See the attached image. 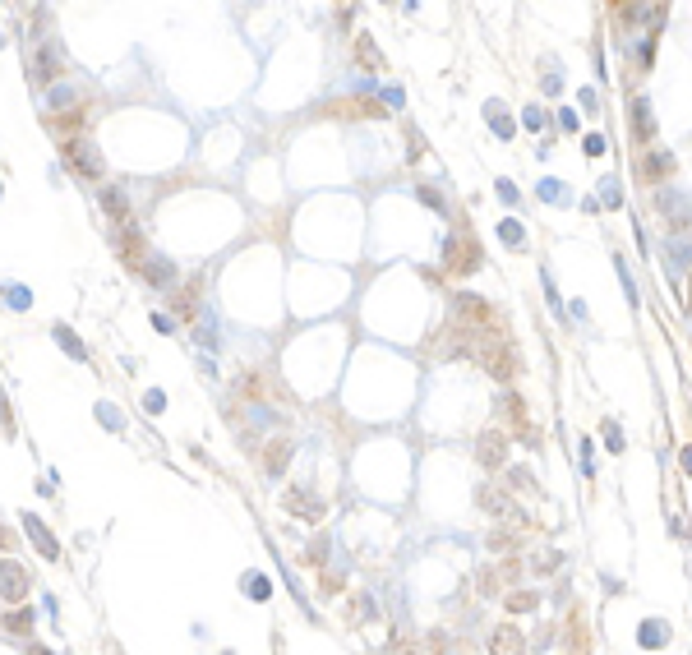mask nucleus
<instances>
[{
    "instance_id": "nucleus-22",
    "label": "nucleus",
    "mask_w": 692,
    "mask_h": 655,
    "mask_svg": "<svg viewBox=\"0 0 692 655\" xmlns=\"http://www.w3.org/2000/svg\"><path fill=\"white\" fill-rule=\"evenodd\" d=\"M536 194L545 198V203H563V198H568V189H563L558 180H540V189H536Z\"/></svg>"
},
{
    "instance_id": "nucleus-32",
    "label": "nucleus",
    "mask_w": 692,
    "mask_h": 655,
    "mask_svg": "<svg viewBox=\"0 0 692 655\" xmlns=\"http://www.w3.org/2000/svg\"><path fill=\"white\" fill-rule=\"evenodd\" d=\"M678 466H683V471L692 475V448H683V453H678Z\"/></svg>"
},
{
    "instance_id": "nucleus-10",
    "label": "nucleus",
    "mask_w": 692,
    "mask_h": 655,
    "mask_svg": "<svg viewBox=\"0 0 692 655\" xmlns=\"http://www.w3.org/2000/svg\"><path fill=\"white\" fill-rule=\"evenodd\" d=\"M286 503H291L295 517H309V521H319V517H323V503L314 499L309 489H291V494H286Z\"/></svg>"
},
{
    "instance_id": "nucleus-28",
    "label": "nucleus",
    "mask_w": 692,
    "mask_h": 655,
    "mask_svg": "<svg viewBox=\"0 0 692 655\" xmlns=\"http://www.w3.org/2000/svg\"><path fill=\"white\" fill-rule=\"evenodd\" d=\"M605 443H609L614 453H623V434H618V425H605Z\"/></svg>"
},
{
    "instance_id": "nucleus-18",
    "label": "nucleus",
    "mask_w": 692,
    "mask_h": 655,
    "mask_svg": "<svg viewBox=\"0 0 692 655\" xmlns=\"http://www.w3.org/2000/svg\"><path fill=\"white\" fill-rule=\"evenodd\" d=\"M600 203H605V208H618V203H623V185H618L614 176L600 180Z\"/></svg>"
},
{
    "instance_id": "nucleus-8",
    "label": "nucleus",
    "mask_w": 692,
    "mask_h": 655,
    "mask_svg": "<svg viewBox=\"0 0 692 655\" xmlns=\"http://www.w3.org/2000/svg\"><path fill=\"white\" fill-rule=\"evenodd\" d=\"M61 56H65V46H61V42H46L42 51H37V65H32V79H37V83H46V79H51L56 70H61Z\"/></svg>"
},
{
    "instance_id": "nucleus-20",
    "label": "nucleus",
    "mask_w": 692,
    "mask_h": 655,
    "mask_svg": "<svg viewBox=\"0 0 692 655\" xmlns=\"http://www.w3.org/2000/svg\"><path fill=\"white\" fill-rule=\"evenodd\" d=\"M669 167H674V162H669V153H656V157H646V180H656V176H669Z\"/></svg>"
},
{
    "instance_id": "nucleus-3",
    "label": "nucleus",
    "mask_w": 692,
    "mask_h": 655,
    "mask_svg": "<svg viewBox=\"0 0 692 655\" xmlns=\"http://www.w3.org/2000/svg\"><path fill=\"white\" fill-rule=\"evenodd\" d=\"M65 153H70L74 171H78V176H88V180H97V176L107 171V162H102V148H97L88 134H74L70 143H65Z\"/></svg>"
},
{
    "instance_id": "nucleus-26",
    "label": "nucleus",
    "mask_w": 692,
    "mask_h": 655,
    "mask_svg": "<svg viewBox=\"0 0 692 655\" xmlns=\"http://www.w3.org/2000/svg\"><path fill=\"white\" fill-rule=\"evenodd\" d=\"M420 203H430L434 213H448V208H443V194H439V189H430V185H420Z\"/></svg>"
},
{
    "instance_id": "nucleus-11",
    "label": "nucleus",
    "mask_w": 692,
    "mask_h": 655,
    "mask_svg": "<svg viewBox=\"0 0 692 655\" xmlns=\"http://www.w3.org/2000/svg\"><path fill=\"white\" fill-rule=\"evenodd\" d=\"M143 273H148V282H153V287H171V282H176V268H171L167 259H157V254H148V259H143Z\"/></svg>"
},
{
    "instance_id": "nucleus-6",
    "label": "nucleus",
    "mask_w": 692,
    "mask_h": 655,
    "mask_svg": "<svg viewBox=\"0 0 692 655\" xmlns=\"http://www.w3.org/2000/svg\"><path fill=\"white\" fill-rule=\"evenodd\" d=\"M490 651L494 655H526V637L517 632V627H494V637H490Z\"/></svg>"
},
{
    "instance_id": "nucleus-34",
    "label": "nucleus",
    "mask_w": 692,
    "mask_h": 655,
    "mask_svg": "<svg viewBox=\"0 0 692 655\" xmlns=\"http://www.w3.org/2000/svg\"><path fill=\"white\" fill-rule=\"evenodd\" d=\"M32 655H51V651H46V646H32Z\"/></svg>"
},
{
    "instance_id": "nucleus-30",
    "label": "nucleus",
    "mask_w": 692,
    "mask_h": 655,
    "mask_svg": "<svg viewBox=\"0 0 692 655\" xmlns=\"http://www.w3.org/2000/svg\"><path fill=\"white\" fill-rule=\"evenodd\" d=\"M522 121L531 125V129H540V125H545V111H540V107H526V116H522Z\"/></svg>"
},
{
    "instance_id": "nucleus-17",
    "label": "nucleus",
    "mask_w": 692,
    "mask_h": 655,
    "mask_svg": "<svg viewBox=\"0 0 692 655\" xmlns=\"http://www.w3.org/2000/svg\"><path fill=\"white\" fill-rule=\"evenodd\" d=\"M480 508L485 512H512V499L499 494V489H480Z\"/></svg>"
},
{
    "instance_id": "nucleus-25",
    "label": "nucleus",
    "mask_w": 692,
    "mask_h": 655,
    "mask_svg": "<svg viewBox=\"0 0 692 655\" xmlns=\"http://www.w3.org/2000/svg\"><path fill=\"white\" fill-rule=\"evenodd\" d=\"M5 627H10V632H28V627H32V614L14 610V614H10V618H5Z\"/></svg>"
},
{
    "instance_id": "nucleus-13",
    "label": "nucleus",
    "mask_w": 692,
    "mask_h": 655,
    "mask_svg": "<svg viewBox=\"0 0 692 655\" xmlns=\"http://www.w3.org/2000/svg\"><path fill=\"white\" fill-rule=\"evenodd\" d=\"M102 208H107V217H116V222H120V217L129 213V203H125V189H120V185L102 189Z\"/></svg>"
},
{
    "instance_id": "nucleus-16",
    "label": "nucleus",
    "mask_w": 692,
    "mask_h": 655,
    "mask_svg": "<svg viewBox=\"0 0 692 655\" xmlns=\"http://www.w3.org/2000/svg\"><path fill=\"white\" fill-rule=\"evenodd\" d=\"M355 56H360V65H365V70H379V65H384V56H379V46L369 42L365 32L355 37Z\"/></svg>"
},
{
    "instance_id": "nucleus-27",
    "label": "nucleus",
    "mask_w": 692,
    "mask_h": 655,
    "mask_svg": "<svg viewBox=\"0 0 692 655\" xmlns=\"http://www.w3.org/2000/svg\"><path fill=\"white\" fill-rule=\"evenodd\" d=\"M536 600H540L536 591H522V595H507V610H531V605H536Z\"/></svg>"
},
{
    "instance_id": "nucleus-33",
    "label": "nucleus",
    "mask_w": 692,
    "mask_h": 655,
    "mask_svg": "<svg viewBox=\"0 0 692 655\" xmlns=\"http://www.w3.org/2000/svg\"><path fill=\"white\" fill-rule=\"evenodd\" d=\"M10 545H14V540H10V531H5V526H0V549H10Z\"/></svg>"
},
{
    "instance_id": "nucleus-15",
    "label": "nucleus",
    "mask_w": 692,
    "mask_h": 655,
    "mask_svg": "<svg viewBox=\"0 0 692 655\" xmlns=\"http://www.w3.org/2000/svg\"><path fill=\"white\" fill-rule=\"evenodd\" d=\"M485 116H490V125H494V134H499V138H512V116H507L499 102H490V107H485Z\"/></svg>"
},
{
    "instance_id": "nucleus-9",
    "label": "nucleus",
    "mask_w": 692,
    "mask_h": 655,
    "mask_svg": "<svg viewBox=\"0 0 692 655\" xmlns=\"http://www.w3.org/2000/svg\"><path fill=\"white\" fill-rule=\"evenodd\" d=\"M632 134L642 138V143L656 138V121H651V102H646V97H632Z\"/></svg>"
},
{
    "instance_id": "nucleus-19",
    "label": "nucleus",
    "mask_w": 692,
    "mask_h": 655,
    "mask_svg": "<svg viewBox=\"0 0 692 655\" xmlns=\"http://www.w3.org/2000/svg\"><path fill=\"white\" fill-rule=\"evenodd\" d=\"M56 342H61V346L70 351V355H74V360H88V351H83V342H78V337L70 333V328H56Z\"/></svg>"
},
{
    "instance_id": "nucleus-21",
    "label": "nucleus",
    "mask_w": 692,
    "mask_h": 655,
    "mask_svg": "<svg viewBox=\"0 0 692 655\" xmlns=\"http://www.w3.org/2000/svg\"><path fill=\"white\" fill-rule=\"evenodd\" d=\"M499 236H503L512 249H522V240H526V231H522V222H499Z\"/></svg>"
},
{
    "instance_id": "nucleus-14",
    "label": "nucleus",
    "mask_w": 692,
    "mask_h": 655,
    "mask_svg": "<svg viewBox=\"0 0 692 655\" xmlns=\"http://www.w3.org/2000/svg\"><path fill=\"white\" fill-rule=\"evenodd\" d=\"M286 457H291V443H286V439H273V443H268V453H263V461H268V471H282V466H286Z\"/></svg>"
},
{
    "instance_id": "nucleus-2",
    "label": "nucleus",
    "mask_w": 692,
    "mask_h": 655,
    "mask_svg": "<svg viewBox=\"0 0 692 655\" xmlns=\"http://www.w3.org/2000/svg\"><path fill=\"white\" fill-rule=\"evenodd\" d=\"M443 263H448V273H457V277L476 273V268H480V240H476V236H466V231L448 236V245H443Z\"/></svg>"
},
{
    "instance_id": "nucleus-23",
    "label": "nucleus",
    "mask_w": 692,
    "mask_h": 655,
    "mask_svg": "<svg viewBox=\"0 0 692 655\" xmlns=\"http://www.w3.org/2000/svg\"><path fill=\"white\" fill-rule=\"evenodd\" d=\"M669 245H674V259L683 263V268H688V263H692V240H688V236H674Z\"/></svg>"
},
{
    "instance_id": "nucleus-1",
    "label": "nucleus",
    "mask_w": 692,
    "mask_h": 655,
    "mask_svg": "<svg viewBox=\"0 0 692 655\" xmlns=\"http://www.w3.org/2000/svg\"><path fill=\"white\" fill-rule=\"evenodd\" d=\"M480 360H485V369H490L499 383H507L512 374H517V351H512V342H507L503 333H490L485 342H480V351H476Z\"/></svg>"
},
{
    "instance_id": "nucleus-31",
    "label": "nucleus",
    "mask_w": 692,
    "mask_h": 655,
    "mask_svg": "<svg viewBox=\"0 0 692 655\" xmlns=\"http://www.w3.org/2000/svg\"><path fill=\"white\" fill-rule=\"evenodd\" d=\"M14 425V415H10V406H5V397H0V429H10Z\"/></svg>"
},
{
    "instance_id": "nucleus-12",
    "label": "nucleus",
    "mask_w": 692,
    "mask_h": 655,
    "mask_svg": "<svg viewBox=\"0 0 692 655\" xmlns=\"http://www.w3.org/2000/svg\"><path fill=\"white\" fill-rule=\"evenodd\" d=\"M637 641H642L646 651H651V646H664V641H669V627H664L660 618H646V623L637 627Z\"/></svg>"
},
{
    "instance_id": "nucleus-7",
    "label": "nucleus",
    "mask_w": 692,
    "mask_h": 655,
    "mask_svg": "<svg viewBox=\"0 0 692 655\" xmlns=\"http://www.w3.org/2000/svg\"><path fill=\"white\" fill-rule=\"evenodd\" d=\"M23 531L32 535V545H37V554H42V559H61V545L51 540V531L42 526V517H32V512H28V517H23Z\"/></svg>"
},
{
    "instance_id": "nucleus-4",
    "label": "nucleus",
    "mask_w": 692,
    "mask_h": 655,
    "mask_svg": "<svg viewBox=\"0 0 692 655\" xmlns=\"http://www.w3.org/2000/svg\"><path fill=\"white\" fill-rule=\"evenodd\" d=\"M476 457H480V466H490V471H499V466H503V457H507V434L490 429V434H485V439L476 443Z\"/></svg>"
},
{
    "instance_id": "nucleus-24",
    "label": "nucleus",
    "mask_w": 692,
    "mask_h": 655,
    "mask_svg": "<svg viewBox=\"0 0 692 655\" xmlns=\"http://www.w3.org/2000/svg\"><path fill=\"white\" fill-rule=\"evenodd\" d=\"M74 102H78V92H74V88H56V92H51V111L74 107Z\"/></svg>"
},
{
    "instance_id": "nucleus-29",
    "label": "nucleus",
    "mask_w": 692,
    "mask_h": 655,
    "mask_svg": "<svg viewBox=\"0 0 692 655\" xmlns=\"http://www.w3.org/2000/svg\"><path fill=\"white\" fill-rule=\"evenodd\" d=\"M499 198H503V203H517V185H512V180H499Z\"/></svg>"
},
{
    "instance_id": "nucleus-5",
    "label": "nucleus",
    "mask_w": 692,
    "mask_h": 655,
    "mask_svg": "<svg viewBox=\"0 0 692 655\" xmlns=\"http://www.w3.org/2000/svg\"><path fill=\"white\" fill-rule=\"evenodd\" d=\"M23 595H28V572H23L19 563H0V600L14 605V600H23Z\"/></svg>"
}]
</instances>
